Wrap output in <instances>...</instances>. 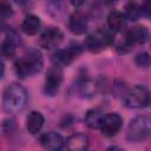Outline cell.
Instances as JSON below:
<instances>
[{
	"instance_id": "obj_6",
	"label": "cell",
	"mask_w": 151,
	"mask_h": 151,
	"mask_svg": "<svg viewBox=\"0 0 151 151\" xmlns=\"http://www.w3.org/2000/svg\"><path fill=\"white\" fill-rule=\"evenodd\" d=\"M123 126V118L117 112H109L103 116L99 125V130L106 137L116 136Z\"/></svg>"
},
{
	"instance_id": "obj_9",
	"label": "cell",
	"mask_w": 151,
	"mask_h": 151,
	"mask_svg": "<svg viewBox=\"0 0 151 151\" xmlns=\"http://www.w3.org/2000/svg\"><path fill=\"white\" fill-rule=\"evenodd\" d=\"M39 142L44 149L47 151H63L64 146L66 145V140L61 134L54 131L45 132L40 136Z\"/></svg>"
},
{
	"instance_id": "obj_11",
	"label": "cell",
	"mask_w": 151,
	"mask_h": 151,
	"mask_svg": "<svg viewBox=\"0 0 151 151\" xmlns=\"http://www.w3.org/2000/svg\"><path fill=\"white\" fill-rule=\"evenodd\" d=\"M87 17L80 12V11H76L74 13L71 14V17L68 18L67 21V27L68 29L73 33V34H83L86 32L87 29Z\"/></svg>"
},
{
	"instance_id": "obj_10",
	"label": "cell",
	"mask_w": 151,
	"mask_h": 151,
	"mask_svg": "<svg viewBox=\"0 0 151 151\" xmlns=\"http://www.w3.org/2000/svg\"><path fill=\"white\" fill-rule=\"evenodd\" d=\"M63 38H64V34H63V32L58 27L50 26V27H47L40 34L39 42H40V45L44 48L52 50V48L57 47L60 44V41L63 40Z\"/></svg>"
},
{
	"instance_id": "obj_20",
	"label": "cell",
	"mask_w": 151,
	"mask_h": 151,
	"mask_svg": "<svg viewBox=\"0 0 151 151\" xmlns=\"http://www.w3.org/2000/svg\"><path fill=\"white\" fill-rule=\"evenodd\" d=\"M142 15V8L140 5L137 4L136 1H129L124 6V17L126 20L130 21H136L140 18Z\"/></svg>"
},
{
	"instance_id": "obj_14",
	"label": "cell",
	"mask_w": 151,
	"mask_h": 151,
	"mask_svg": "<svg viewBox=\"0 0 151 151\" xmlns=\"http://www.w3.org/2000/svg\"><path fill=\"white\" fill-rule=\"evenodd\" d=\"M45 123V118L40 111H31L26 118V130L31 134H35L40 132Z\"/></svg>"
},
{
	"instance_id": "obj_5",
	"label": "cell",
	"mask_w": 151,
	"mask_h": 151,
	"mask_svg": "<svg viewBox=\"0 0 151 151\" xmlns=\"http://www.w3.org/2000/svg\"><path fill=\"white\" fill-rule=\"evenodd\" d=\"M113 40H114V35L111 29L100 28L86 37L84 41V47L92 53H98L105 47L112 45Z\"/></svg>"
},
{
	"instance_id": "obj_12",
	"label": "cell",
	"mask_w": 151,
	"mask_h": 151,
	"mask_svg": "<svg viewBox=\"0 0 151 151\" xmlns=\"http://www.w3.org/2000/svg\"><path fill=\"white\" fill-rule=\"evenodd\" d=\"M149 38V31L145 26L136 25L129 28L125 33V40L129 41L132 46L136 44H144Z\"/></svg>"
},
{
	"instance_id": "obj_19",
	"label": "cell",
	"mask_w": 151,
	"mask_h": 151,
	"mask_svg": "<svg viewBox=\"0 0 151 151\" xmlns=\"http://www.w3.org/2000/svg\"><path fill=\"white\" fill-rule=\"evenodd\" d=\"M104 113L100 109H90L86 114H85V124L90 127V129H99V125H100V120L103 118Z\"/></svg>"
},
{
	"instance_id": "obj_3",
	"label": "cell",
	"mask_w": 151,
	"mask_h": 151,
	"mask_svg": "<svg viewBox=\"0 0 151 151\" xmlns=\"http://www.w3.org/2000/svg\"><path fill=\"white\" fill-rule=\"evenodd\" d=\"M126 137L130 142H140L151 137V114L134 117L127 126Z\"/></svg>"
},
{
	"instance_id": "obj_16",
	"label": "cell",
	"mask_w": 151,
	"mask_h": 151,
	"mask_svg": "<svg viewBox=\"0 0 151 151\" xmlns=\"http://www.w3.org/2000/svg\"><path fill=\"white\" fill-rule=\"evenodd\" d=\"M126 25V19L124 17V13L119 11H111L107 15V26L109 29L114 32H122Z\"/></svg>"
},
{
	"instance_id": "obj_2",
	"label": "cell",
	"mask_w": 151,
	"mask_h": 151,
	"mask_svg": "<svg viewBox=\"0 0 151 151\" xmlns=\"http://www.w3.org/2000/svg\"><path fill=\"white\" fill-rule=\"evenodd\" d=\"M44 60L38 50H31L27 54L19 58L14 63V72L20 79H25L39 73L42 70Z\"/></svg>"
},
{
	"instance_id": "obj_18",
	"label": "cell",
	"mask_w": 151,
	"mask_h": 151,
	"mask_svg": "<svg viewBox=\"0 0 151 151\" xmlns=\"http://www.w3.org/2000/svg\"><path fill=\"white\" fill-rule=\"evenodd\" d=\"M20 41V39H15L11 35H6V38L1 42V53L5 58L12 59L15 55L17 51V45Z\"/></svg>"
},
{
	"instance_id": "obj_1",
	"label": "cell",
	"mask_w": 151,
	"mask_h": 151,
	"mask_svg": "<svg viewBox=\"0 0 151 151\" xmlns=\"http://www.w3.org/2000/svg\"><path fill=\"white\" fill-rule=\"evenodd\" d=\"M27 103V91L26 88L18 84H9L2 93V109L9 114L20 112Z\"/></svg>"
},
{
	"instance_id": "obj_25",
	"label": "cell",
	"mask_w": 151,
	"mask_h": 151,
	"mask_svg": "<svg viewBox=\"0 0 151 151\" xmlns=\"http://www.w3.org/2000/svg\"><path fill=\"white\" fill-rule=\"evenodd\" d=\"M105 151H125V150L122 149V147H119V146H117V145H111V146H109Z\"/></svg>"
},
{
	"instance_id": "obj_4",
	"label": "cell",
	"mask_w": 151,
	"mask_h": 151,
	"mask_svg": "<svg viewBox=\"0 0 151 151\" xmlns=\"http://www.w3.org/2000/svg\"><path fill=\"white\" fill-rule=\"evenodd\" d=\"M124 104L129 109H144L151 104V92L144 85H134L124 96Z\"/></svg>"
},
{
	"instance_id": "obj_13",
	"label": "cell",
	"mask_w": 151,
	"mask_h": 151,
	"mask_svg": "<svg viewBox=\"0 0 151 151\" xmlns=\"http://www.w3.org/2000/svg\"><path fill=\"white\" fill-rule=\"evenodd\" d=\"M88 146V137L85 133L77 132L66 139V147L68 151H86Z\"/></svg>"
},
{
	"instance_id": "obj_7",
	"label": "cell",
	"mask_w": 151,
	"mask_h": 151,
	"mask_svg": "<svg viewBox=\"0 0 151 151\" xmlns=\"http://www.w3.org/2000/svg\"><path fill=\"white\" fill-rule=\"evenodd\" d=\"M83 47L81 45H79L78 42H73L71 45H68L66 48H59L54 52L53 54V59L55 61V64L59 65H64L67 66L70 65L79 54H81L83 52Z\"/></svg>"
},
{
	"instance_id": "obj_8",
	"label": "cell",
	"mask_w": 151,
	"mask_h": 151,
	"mask_svg": "<svg viewBox=\"0 0 151 151\" xmlns=\"http://www.w3.org/2000/svg\"><path fill=\"white\" fill-rule=\"evenodd\" d=\"M63 81V72L59 66H54L47 71V74L45 77V83H44V91L48 96H54L61 85Z\"/></svg>"
},
{
	"instance_id": "obj_26",
	"label": "cell",
	"mask_w": 151,
	"mask_h": 151,
	"mask_svg": "<svg viewBox=\"0 0 151 151\" xmlns=\"http://www.w3.org/2000/svg\"><path fill=\"white\" fill-rule=\"evenodd\" d=\"M71 4H72L73 6H76V7H77V6H80V5H84L85 2H84V1H72Z\"/></svg>"
},
{
	"instance_id": "obj_15",
	"label": "cell",
	"mask_w": 151,
	"mask_h": 151,
	"mask_svg": "<svg viewBox=\"0 0 151 151\" xmlns=\"http://www.w3.org/2000/svg\"><path fill=\"white\" fill-rule=\"evenodd\" d=\"M99 88V85L96 80L88 79V78H83L78 81L77 84V91L78 93L84 97V98H90L93 97Z\"/></svg>"
},
{
	"instance_id": "obj_23",
	"label": "cell",
	"mask_w": 151,
	"mask_h": 151,
	"mask_svg": "<svg viewBox=\"0 0 151 151\" xmlns=\"http://www.w3.org/2000/svg\"><path fill=\"white\" fill-rule=\"evenodd\" d=\"M142 8V15L149 18L151 20V1H145L140 5Z\"/></svg>"
},
{
	"instance_id": "obj_21",
	"label": "cell",
	"mask_w": 151,
	"mask_h": 151,
	"mask_svg": "<svg viewBox=\"0 0 151 151\" xmlns=\"http://www.w3.org/2000/svg\"><path fill=\"white\" fill-rule=\"evenodd\" d=\"M134 63L138 67L146 68L151 66V54L147 52H140L134 57Z\"/></svg>"
},
{
	"instance_id": "obj_24",
	"label": "cell",
	"mask_w": 151,
	"mask_h": 151,
	"mask_svg": "<svg viewBox=\"0 0 151 151\" xmlns=\"http://www.w3.org/2000/svg\"><path fill=\"white\" fill-rule=\"evenodd\" d=\"M13 129H14V120L11 119V118L5 119L4 123H2V131H4L5 133H8V132H11Z\"/></svg>"
},
{
	"instance_id": "obj_22",
	"label": "cell",
	"mask_w": 151,
	"mask_h": 151,
	"mask_svg": "<svg viewBox=\"0 0 151 151\" xmlns=\"http://www.w3.org/2000/svg\"><path fill=\"white\" fill-rule=\"evenodd\" d=\"M13 15V8L12 6L6 2V1H1L0 2V17L2 20H7Z\"/></svg>"
},
{
	"instance_id": "obj_17",
	"label": "cell",
	"mask_w": 151,
	"mask_h": 151,
	"mask_svg": "<svg viewBox=\"0 0 151 151\" xmlns=\"http://www.w3.org/2000/svg\"><path fill=\"white\" fill-rule=\"evenodd\" d=\"M40 28H41V20L38 15L34 14H28L21 24V29L28 35L37 34L40 31Z\"/></svg>"
}]
</instances>
